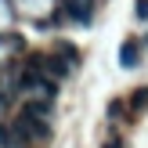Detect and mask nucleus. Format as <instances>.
<instances>
[{
    "label": "nucleus",
    "mask_w": 148,
    "mask_h": 148,
    "mask_svg": "<svg viewBox=\"0 0 148 148\" xmlns=\"http://www.w3.org/2000/svg\"><path fill=\"white\" fill-rule=\"evenodd\" d=\"M119 65H123V69H134V65H137V43L134 40H127L119 47Z\"/></svg>",
    "instance_id": "1"
},
{
    "label": "nucleus",
    "mask_w": 148,
    "mask_h": 148,
    "mask_svg": "<svg viewBox=\"0 0 148 148\" xmlns=\"http://www.w3.org/2000/svg\"><path fill=\"white\" fill-rule=\"evenodd\" d=\"M69 14H72V18H79V22H87V18H90L87 0H72V4H69Z\"/></svg>",
    "instance_id": "2"
},
{
    "label": "nucleus",
    "mask_w": 148,
    "mask_h": 148,
    "mask_svg": "<svg viewBox=\"0 0 148 148\" xmlns=\"http://www.w3.org/2000/svg\"><path fill=\"white\" fill-rule=\"evenodd\" d=\"M130 105H134V112H145V105H148V87H141V90H134Z\"/></svg>",
    "instance_id": "3"
},
{
    "label": "nucleus",
    "mask_w": 148,
    "mask_h": 148,
    "mask_svg": "<svg viewBox=\"0 0 148 148\" xmlns=\"http://www.w3.org/2000/svg\"><path fill=\"white\" fill-rule=\"evenodd\" d=\"M137 18H148V0H137Z\"/></svg>",
    "instance_id": "4"
},
{
    "label": "nucleus",
    "mask_w": 148,
    "mask_h": 148,
    "mask_svg": "<svg viewBox=\"0 0 148 148\" xmlns=\"http://www.w3.org/2000/svg\"><path fill=\"white\" fill-rule=\"evenodd\" d=\"M105 148H123V137H112V141H105Z\"/></svg>",
    "instance_id": "5"
}]
</instances>
